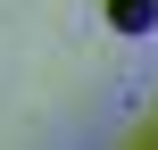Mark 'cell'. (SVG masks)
<instances>
[{"label":"cell","instance_id":"obj_1","mask_svg":"<svg viewBox=\"0 0 158 150\" xmlns=\"http://www.w3.org/2000/svg\"><path fill=\"white\" fill-rule=\"evenodd\" d=\"M108 17H117L125 33H150L158 25V0H108Z\"/></svg>","mask_w":158,"mask_h":150}]
</instances>
